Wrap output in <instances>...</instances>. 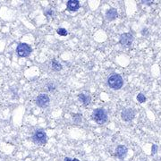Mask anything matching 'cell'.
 Masks as SVG:
<instances>
[{
	"label": "cell",
	"mask_w": 161,
	"mask_h": 161,
	"mask_svg": "<svg viewBox=\"0 0 161 161\" xmlns=\"http://www.w3.org/2000/svg\"><path fill=\"white\" fill-rule=\"evenodd\" d=\"M135 116V112L133 108H125L121 113V117L125 122L132 121Z\"/></svg>",
	"instance_id": "obj_7"
},
{
	"label": "cell",
	"mask_w": 161,
	"mask_h": 161,
	"mask_svg": "<svg viewBox=\"0 0 161 161\" xmlns=\"http://www.w3.org/2000/svg\"><path fill=\"white\" fill-rule=\"evenodd\" d=\"M72 161H80V160H79V159H72Z\"/></svg>",
	"instance_id": "obj_19"
},
{
	"label": "cell",
	"mask_w": 161,
	"mask_h": 161,
	"mask_svg": "<svg viewBox=\"0 0 161 161\" xmlns=\"http://www.w3.org/2000/svg\"><path fill=\"white\" fill-rule=\"evenodd\" d=\"M105 16H106V19H107V21H113V20H115V19L117 18V16H118V14H117L116 9L111 8V9L107 10Z\"/></svg>",
	"instance_id": "obj_10"
},
{
	"label": "cell",
	"mask_w": 161,
	"mask_h": 161,
	"mask_svg": "<svg viewBox=\"0 0 161 161\" xmlns=\"http://www.w3.org/2000/svg\"><path fill=\"white\" fill-rule=\"evenodd\" d=\"M80 8V2L78 0H69L67 2V9L71 12H76Z\"/></svg>",
	"instance_id": "obj_9"
},
{
	"label": "cell",
	"mask_w": 161,
	"mask_h": 161,
	"mask_svg": "<svg viewBox=\"0 0 161 161\" xmlns=\"http://www.w3.org/2000/svg\"><path fill=\"white\" fill-rule=\"evenodd\" d=\"M57 33L59 34V35H61V36H66L67 34H68V31L66 30V29H65V28H59V29H57Z\"/></svg>",
	"instance_id": "obj_14"
},
{
	"label": "cell",
	"mask_w": 161,
	"mask_h": 161,
	"mask_svg": "<svg viewBox=\"0 0 161 161\" xmlns=\"http://www.w3.org/2000/svg\"><path fill=\"white\" fill-rule=\"evenodd\" d=\"M16 52H17L19 56L26 57V56H29L30 53L32 52V49L26 43H20L17 46Z\"/></svg>",
	"instance_id": "obj_4"
},
{
	"label": "cell",
	"mask_w": 161,
	"mask_h": 161,
	"mask_svg": "<svg viewBox=\"0 0 161 161\" xmlns=\"http://www.w3.org/2000/svg\"><path fill=\"white\" fill-rule=\"evenodd\" d=\"M55 88V86L54 83H49V84L48 85V90H52Z\"/></svg>",
	"instance_id": "obj_17"
},
{
	"label": "cell",
	"mask_w": 161,
	"mask_h": 161,
	"mask_svg": "<svg viewBox=\"0 0 161 161\" xmlns=\"http://www.w3.org/2000/svg\"><path fill=\"white\" fill-rule=\"evenodd\" d=\"M78 99L80 102L84 105V106H88L91 100V98L90 95H87V94H84V93H80L78 96Z\"/></svg>",
	"instance_id": "obj_11"
},
{
	"label": "cell",
	"mask_w": 161,
	"mask_h": 161,
	"mask_svg": "<svg viewBox=\"0 0 161 161\" xmlns=\"http://www.w3.org/2000/svg\"><path fill=\"white\" fill-rule=\"evenodd\" d=\"M49 102H50L49 97L47 94H43V93L39 94L35 99L36 105L39 107H47L49 105Z\"/></svg>",
	"instance_id": "obj_5"
},
{
	"label": "cell",
	"mask_w": 161,
	"mask_h": 161,
	"mask_svg": "<svg viewBox=\"0 0 161 161\" xmlns=\"http://www.w3.org/2000/svg\"><path fill=\"white\" fill-rule=\"evenodd\" d=\"M134 36L131 33H124L120 36V44L123 47L128 48L134 42Z\"/></svg>",
	"instance_id": "obj_6"
},
{
	"label": "cell",
	"mask_w": 161,
	"mask_h": 161,
	"mask_svg": "<svg viewBox=\"0 0 161 161\" xmlns=\"http://www.w3.org/2000/svg\"><path fill=\"white\" fill-rule=\"evenodd\" d=\"M146 97H145V95L144 94H142V93H139L138 95H137V100L140 102V103H144L145 101H146Z\"/></svg>",
	"instance_id": "obj_13"
},
{
	"label": "cell",
	"mask_w": 161,
	"mask_h": 161,
	"mask_svg": "<svg viewBox=\"0 0 161 161\" xmlns=\"http://www.w3.org/2000/svg\"><path fill=\"white\" fill-rule=\"evenodd\" d=\"M47 140H48L47 134L41 129L36 130L35 133L32 135V141L37 145L43 146V145L46 144Z\"/></svg>",
	"instance_id": "obj_2"
},
{
	"label": "cell",
	"mask_w": 161,
	"mask_h": 161,
	"mask_svg": "<svg viewBox=\"0 0 161 161\" xmlns=\"http://www.w3.org/2000/svg\"><path fill=\"white\" fill-rule=\"evenodd\" d=\"M73 118L76 124H79L80 122H81V115H74V116Z\"/></svg>",
	"instance_id": "obj_15"
},
{
	"label": "cell",
	"mask_w": 161,
	"mask_h": 161,
	"mask_svg": "<svg viewBox=\"0 0 161 161\" xmlns=\"http://www.w3.org/2000/svg\"><path fill=\"white\" fill-rule=\"evenodd\" d=\"M107 83L111 89L120 90L124 85V80H123L122 76L119 74H113L108 78Z\"/></svg>",
	"instance_id": "obj_3"
},
{
	"label": "cell",
	"mask_w": 161,
	"mask_h": 161,
	"mask_svg": "<svg viewBox=\"0 0 161 161\" xmlns=\"http://www.w3.org/2000/svg\"><path fill=\"white\" fill-rule=\"evenodd\" d=\"M91 117L98 125H103L107 122V114L104 108L100 107V108L95 109L92 112Z\"/></svg>",
	"instance_id": "obj_1"
},
{
	"label": "cell",
	"mask_w": 161,
	"mask_h": 161,
	"mask_svg": "<svg viewBox=\"0 0 161 161\" xmlns=\"http://www.w3.org/2000/svg\"><path fill=\"white\" fill-rule=\"evenodd\" d=\"M158 151V146L156 144L152 145V149H151V155H155Z\"/></svg>",
	"instance_id": "obj_16"
},
{
	"label": "cell",
	"mask_w": 161,
	"mask_h": 161,
	"mask_svg": "<svg viewBox=\"0 0 161 161\" xmlns=\"http://www.w3.org/2000/svg\"><path fill=\"white\" fill-rule=\"evenodd\" d=\"M51 67H52V69L55 70V71H60V70H62V68H63L62 65L59 64V63H58L56 60H55V59H54L53 61H52V63H51Z\"/></svg>",
	"instance_id": "obj_12"
},
{
	"label": "cell",
	"mask_w": 161,
	"mask_h": 161,
	"mask_svg": "<svg viewBox=\"0 0 161 161\" xmlns=\"http://www.w3.org/2000/svg\"><path fill=\"white\" fill-rule=\"evenodd\" d=\"M64 161H72V159H70V158L66 157V158H65V159H64Z\"/></svg>",
	"instance_id": "obj_18"
},
{
	"label": "cell",
	"mask_w": 161,
	"mask_h": 161,
	"mask_svg": "<svg viewBox=\"0 0 161 161\" xmlns=\"http://www.w3.org/2000/svg\"><path fill=\"white\" fill-rule=\"evenodd\" d=\"M127 152H128V149L125 145H119L115 150V155L119 159H124L127 155Z\"/></svg>",
	"instance_id": "obj_8"
}]
</instances>
